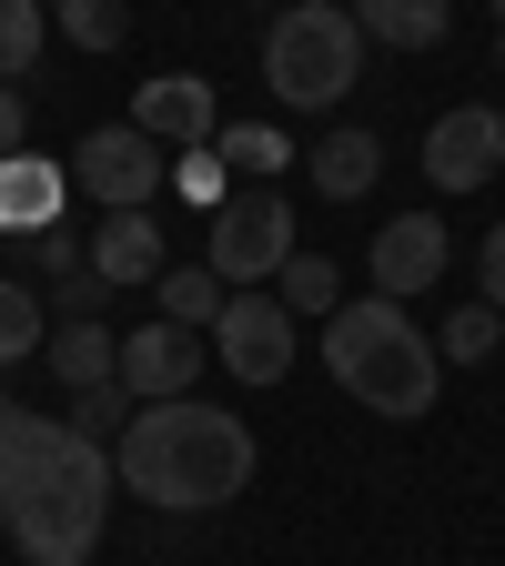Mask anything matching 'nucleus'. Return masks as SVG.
<instances>
[{"label":"nucleus","mask_w":505,"mask_h":566,"mask_svg":"<svg viewBox=\"0 0 505 566\" xmlns=\"http://www.w3.org/2000/svg\"><path fill=\"white\" fill-rule=\"evenodd\" d=\"M112 455L71 436L61 415H11L0 424V526L31 566H92L102 516H112Z\"/></svg>","instance_id":"nucleus-1"},{"label":"nucleus","mask_w":505,"mask_h":566,"mask_svg":"<svg viewBox=\"0 0 505 566\" xmlns=\"http://www.w3.org/2000/svg\"><path fill=\"white\" fill-rule=\"evenodd\" d=\"M112 475L162 516H212L253 485V424L233 405H192V395L141 405L112 436Z\"/></svg>","instance_id":"nucleus-2"},{"label":"nucleus","mask_w":505,"mask_h":566,"mask_svg":"<svg viewBox=\"0 0 505 566\" xmlns=\"http://www.w3.org/2000/svg\"><path fill=\"white\" fill-rule=\"evenodd\" d=\"M324 365H334V385H344L354 405H375V415H394V424H414L424 405H435V385H445V354L424 344V324H414L404 304H385V294L324 314Z\"/></svg>","instance_id":"nucleus-3"},{"label":"nucleus","mask_w":505,"mask_h":566,"mask_svg":"<svg viewBox=\"0 0 505 566\" xmlns=\"http://www.w3.org/2000/svg\"><path fill=\"white\" fill-rule=\"evenodd\" d=\"M354 71H365V31H354L344 0H283V11L263 21V82H273V102L324 112V102L354 92Z\"/></svg>","instance_id":"nucleus-4"},{"label":"nucleus","mask_w":505,"mask_h":566,"mask_svg":"<svg viewBox=\"0 0 505 566\" xmlns=\"http://www.w3.org/2000/svg\"><path fill=\"white\" fill-rule=\"evenodd\" d=\"M202 263L223 273L233 294H253V283H273L283 263H294V202H283V182H233L223 202H212Z\"/></svg>","instance_id":"nucleus-5"},{"label":"nucleus","mask_w":505,"mask_h":566,"mask_svg":"<svg viewBox=\"0 0 505 566\" xmlns=\"http://www.w3.org/2000/svg\"><path fill=\"white\" fill-rule=\"evenodd\" d=\"M162 172H172V153L152 132H131V122H102V132L71 142V192H92L102 212H152Z\"/></svg>","instance_id":"nucleus-6"},{"label":"nucleus","mask_w":505,"mask_h":566,"mask_svg":"<svg viewBox=\"0 0 505 566\" xmlns=\"http://www.w3.org/2000/svg\"><path fill=\"white\" fill-rule=\"evenodd\" d=\"M212 344H223V365L243 375V385H283V375H294V314H283V294H263V283H253V294H233L223 304V324H212Z\"/></svg>","instance_id":"nucleus-7"},{"label":"nucleus","mask_w":505,"mask_h":566,"mask_svg":"<svg viewBox=\"0 0 505 566\" xmlns=\"http://www.w3.org/2000/svg\"><path fill=\"white\" fill-rule=\"evenodd\" d=\"M131 132H152L162 153H202V142L223 132V102H212L202 71H162V82L131 92Z\"/></svg>","instance_id":"nucleus-8"},{"label":"nucleus","mask_w":505,"mask_h":566,"mask_svg":"<svg viewBox=\"0 0 505 566\" xmlns=\"http://www.w3.org/2000/svg\"><path fill=\"white\" fill-rule=\"evenodd\" d=\"M495 163H505V112H485V102H465V112H445L435 132H424L435 192H475V182H495Z\"/></svg>","instance_id":"nucleus-9"},{"label":"nucleus","mask_w":505,"mask_h":566,"mask_svg":"<svg viewBox=\"0 0 505 566\" xmlns=\"http://www.w3.org/2000/svg\"><path fill=\"white\" fill-rule=\"evenodd\" d=\"M192 375H202V344L182 324H131L122 334V395L131 405H172V395H192Z\"/></svg>","instance_id":"nucleus-10"},{"label":"nucleus","mask_w":505,"mask_h":566,"mask_svg":"<svg viewBox=\"0 0 505 566\" xmlns=\"http://www.w3.org/2000/svg\"><path fill=\"white\" fill-rule=\"evenodd\" d=\"M365 263H375V294H385V304H414L424 283L445 273V223H435V212H394Z\"/></svg>","instance_id":"nucleus-11"},{"label":"nucleus","mask_w":505,"mask_h":566,"mask_svg":"<svg viewBox=\"0 0 505 566\" xmlns=\"http://www.w3.org/2000/svg\"><path fill=\"white\" fill-rule=\"evenodd\" d=\"M162 223H152V212H102V223H92V273L112 283V294H131V283H162Z\"/></svg>","instance_id":"nucleus-12"},{"label":"nucleus","mask_w":505,"mask_h":566,"mask_svg":"<svg viewBox=\"0 0 505 566\" xmlns=\"http://www.w3.org/2000/svg\"><path fill=\"white\" fill-rule=\"evenodd\" d=\"M61 202H71V163H41V153L0 163V233H51Z\"/></svg>","instance_id":"nucleus-13"},{"label":"nucleus","mask_w":505,"mask_h":566,"mask_svg":"<svg viewBox=\"0 0 505 566\" xmlns=\"http://www.w3.org/2000/svg\"><path fill=\"white\" fill-rule=\"evenodd\" d=\"M344 11H354V31H365V41H394V51H435L445 41V0H344Z\"/></svg>","instance_id":"nucleus-14"},{"label":"nucleus","mask_w":505,"mask_h":566,"mask_svg":"<svg viewBox=\"0 0 505 566\" xmlns=\"http://www.w3.org/2000/svg\"><path fill=\"white\" fill-rule=\"evenodd\" d=\"M375 172H385V142H375V132H324V142H314V182H324V202H365Z\"/></svg>","instance_id":"nucleus-15"},{"label":"nucleus","mask_w":505,"mask_h":566,"mask_svg":"<svg viewBox=\"0 0 505 566\" xmlns=\"http://www.w3.org/2000/svg\"><path fill=\"white\" fill-rule=\"evenodd\" d=\"M51 375H61L71 395L122 385V334H112V324H61V334H51Z\"/></svg>","instance_id":"nucleus-16"},{"label":"nucleus","mask_w":505,"mask_h":566,"mask_svg":"<svg viewBox=\"0 0 505 566\" xmlns=\"http://www.w3.org/2000/svg\"><path fill=\"white\" fill-rule=\"evenodd\" d=\"M152 294H162V324H223V304H233V283L223 273H212V263H162V283H152Z\"/></svg>","instance_id":"nucleus-17"},{"label":"nucleus","mask_w":505,"mask_h":566,"mask_svg":"<svg viewBox=\"0 0 505 566\" xmlns=\"http://www.w3.org/2000/svg\"><path fill=\"white\" fill-rule=\"evenodd\" d=\"M212 153H223V172H233V182H283L294 142H283L273 122H223V132H212Z\"/></svg>","instance_id":"nucleus-18"},{"label":"nucleus","mask_w":505,"mask_h":566,"mask_svg":"<svg viewBox=\"0 0 505 566\" xmlns=\"http://www.w3.org/2000/svg\"><path fill=\"white\" fill-rule=\"evenodd\" d=\"M273 294H283V314H294V324H324V314L344 304V283H334V263H324V253H294V263L273 273Z\"/></svg>","instance_id":"nucleus-19"},{"label":"nucleus","mask_w":505,"mask_h":566,"mask_svg":"<svg viewBox=\"0 0 505 566\" xmlns=\"http://www.w3.org/2000/svg\"><path fill=\"white\" fill-rule=\"evenodd\" d=\"M41 41H51V11H41V0H0V82H31Z\"/></svg>","instance_id":"nucleus-20"},{"label":"nucleus","mask_w":505,"mask_h":566,"mask_svg":"<svg viewBox=\"0 0 505 566\" xmlns=\"http://www.w3.org/2000/svg\"><path fill=\"white\" fill-rule=\"evenodd\" d=\"M41 324H51V304L31 294L21 273H0V365H21V354L41 344Z\"/></svg>","instance_id":"nucleus-21"},{"label":"nucleus","mask_w":505,"mask_h":566,"mask_svg":"<svg viewBox=\"0 0 505 566\" xmlns=\"http://www.w3.org/2000/svg\"><path fill=\"white\" fill-rule=\"evenodd\" d=\"M51 21L82 41V51H122V31H131V11H122V0H51Z\"/></svg>","instance_id":"nucleus-22"},{"label":"nucleus","mask_w":505,"mask_h":566,"mask_svg":"<svg viewBox=\"0 0 505 566\" xmlns=\"http://www.w3.org/2000/svg\"><path fill=\"white\" fill-rule=\"evenodd\" d=\"M495 324H505L495 304H465V314H445V344L435 354H445V365H485V354H495Z\"/></svg>","instance_id":"nucleus-23"},{"label":"nucleus","mask_w":505,"mask_h":566,"mask_svg":"<svg viewBox=\"0 0 505 566\" xmlns=\"http://www.w3.org/2000/svg\"><path fill=\"white\" fill-rule=\"evenodd\" d=\"M122 424H131V415H122V385H92L82 405H71V436H92V446H102V436H122Z\"/></svg>","instance_id":"nucleus-24"},{"label":"nucleus","mask_w":505,"mask_h":566,"mask_svg":"<svg viewBox=\"0 0 505 566\" xmlns=\"http://www.w3.org/2000/svg\"><path fill=\"white\" fill-rule=\"evenodd\" d=\"M172 172H182L192 202H223V192H233V172H223V153H212V142H202V153H172Z\"/></svg>","instance_id":"nucleus-25"},{"label":"nucleus","mask_w":505,"mask_h":566,"mask_svg":"<svg viewBox=\"0 0 505 566\" xmlns=\"http://www.w3.org/2000/svg\"><path fill=\"white\" fill-rule=\"evenodd\" d=\"M31 153V112H21V82H0V163Z\"/></svg>","instance_id":"nucleus-26"},{"label":"nucleus","mask_w":505,"mask_h":566,"mask_svg":"<svg viewBox=\"0 0 505 566\" xmlns=\"http://www.w3.org/2000/svg\"><path fill=\"white\" fill-rule=\"evenodd\" d=\"M475 273H485V304H495V314H505V223H495V233H485V253H475Z\"/></svg>","instance_id":"nucleus-27"},{"label":"nucleus","mask_w":505,"mask_h":566,"mask_svg":"<svg viewBox=\"0 0 505 566\" xmlns=\"http://www.w3.org/2000/svg\"><path fill=\"white\" fill-rule=\"evenodd\" d=\"M495 51H505V0H495Z\"/></svg>","instance_id":"nucleus-28"},{"label":"nucleus","mask_w":505,"mask_h":566,"mask_svg":"<svg viewBox=\"0 0 505 566\" xmlns=\"http://www.w3.org/2000/svg\"><path fill=\"white\" fill-rule=\"evenodd\" d=\"M11 415H21V405H11V395H0V424H11Z\"/></svg>","instance_id":"nucleus-29"},{"label":"nucleus","mask_w":505,"mask_h":566,"mask_svg":"<svg viewBox=\"0 0 505 566\" xmlns=\"http://www.w3.org/2000/svg\"><path fill=\"white\" fill-rule=\"evenodd\" d=\"M253 11H263V0H253Z\"/></svg>","instance_id":"nucleus-30"}]
</instances>
